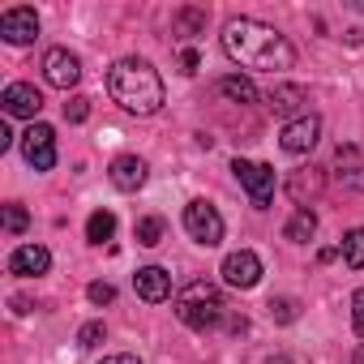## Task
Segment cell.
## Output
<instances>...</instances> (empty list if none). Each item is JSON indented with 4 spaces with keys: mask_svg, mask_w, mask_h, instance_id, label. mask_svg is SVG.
<instances>
[{
    "mask_svg": "<svg viewBox=\"0 0 364 364\" xmlns=\"http://www.w3.org/2000/svg\"><path fill=\"white\" fill-rule=\"evenodd\" d=\"M107 90H112V99H116L124 112H133V116H154V112L163 107V77H159L154 65L141 60V56L116 60V65L107 69Z\"/></svg>",
    "mask_w": 364,
    "mask_h": 364,
    "instance_id": "2",
    "label": "cell"
},
{
    "mask_svg": "<svg viewBox=\"0 0 364 364\" xmlns=\"http://www.w3.org/2000/svg\"><path fill=\"white\" fill-rule=\"evenodd\" d=\"M223 283H228V287H240V291L257 287V283H262V257H257L253 249L228 253V257H223Z\"/></svg>",
    "mask_w": 364,
    "mask_h": 364,
    "instance_id": "8",
    "label": "cell"
},
{
    "mask_svg": "<svg viewBox=\"0 0 364 364\" xmlns=\"http://www.w3.org/2000/svg\"><path fill=\"white\" fill-rule=\"evenodd\" d=\"M133 287H137V296H141L146 304H163V300L171 296V274H167L163 266H141V270L133 274Z\"/></svg>",
    "mask_w": 364,
    "mask_h": 364,
    "instance_id": "14",
    "label": "cell"
},
{
    "mask_svg": "<svg viewBox=\"0 0 364 364\" xmlns=\"http://www.w3.org/2000/svg\"><path fill=\"white\" fill-rule=\"evenodd\" d=\"M159 240H163V219H159V215H146V219H137V245L154 249Z\"/></svg>",
    "mask_w": 364,
    "mask_h": 364,
    "instance_id": "22",
    "label": "cell"
},
{
    "mask_svg": "<svg viewBox=\"0 0 364 364\" xmlns=\"http://www.w3.org/2000/svg\"><path fill=\"white\" fill-rule=\"evenodd\" d=\"M343 262H347L351 270H364V228H351V232L343 236Z\"/></svg>",
    "mask_w": 364,
    "mask_h": 364,
    "instance_id": "21",
    "label": "cell"
},
{
    "mask_svg": "<svg viewBox=\"0 0 364 364\" xmlns=\"http://www.w3.org/2000/svg\"><path fill=\"white\" fill-rule=\"evenodd\" d=\"M35 35H39V14L35 9H5L0 14V39L5 43H14V48H22V43H35Z\"/></svg>",
    "mask_w": 364,
    "mask_h": 364,
    "instance_id": "9",
    "label": "cell"
},
{
    "mask_svg": "<svg viewBox=\"0 0 364 364\" xmlns=\"http://www.w3.org/2000/svg\"><path fill=\"white\" fill-rule=\"evenodd\" d=\"M185 232L198 240V245H206V249H215L219 240H223V215L210 206V202H189L185 206Z\"/></svg>",
    "mask_w": 364,
    "mask_h": 364,
    "instance_id": "5",
    "label": "cell"
},
{
    "mask_svg": "<svg viewBox=\"0 0 364 364\" xmlns=\"http://www.w3.org/2000/svg\"><path fill=\"white\" fill-rule=\"evenodd\" d=\"M232 171H236V180L245 185V193H249V202H253L257 210H266V206L274 202V167H270V163L236 159V163H232Z\"/></svg>",
    "mask_w": 364,
    "mask_h": 364,
    "instance_id": "4",
    "label": "cell"
},
{
    "mask_svg": "<svg viewBox=\"0 0 364 364\" xmlns=\"http://www.w3.org/2000/svg\"><path fill=\"white\" fill-rule=\"evenodd\" d=\"M287 193L296 198V206H304V202H313L317 193H321V171L317 167H300L291 180H287Z\"/></svg>",
    "mask_w": 364,
    "mask_h": 364,
    "instance_id": "17",
    "label": "cell"
},
{
    "mask_svg": "<svg viewBox=\"0 0 364 364\" xmlns=\"http://www.w3.org/2000/svg\"><path fill=\"white\" fill-rule=\"evenodd\" d=\"M304 103H309V95H304V86H291V82H287V86H274V90L266 95V107H270L274 116H287V120H296V116H304V112H309Z\"/></svg>",
    "mask_w": 364,
    "mask_h": 364,
    "instance_id": "15",
    "label": "cell"
},
{
    "mask_svg": "<svg viewBox=\"0 0 364 364\" xmlns=\"http://www.w3.org/2000/svg\"><path fill=\"white\" fill-rule=\"evenodd\" d=\"M180 65H185V73H198V52H185V56H180Z\"/></svg>",
    "mask_w": 364,
    "mask_h": 364,
    "instance_id": "30",
    "label": "cell"
},
{
    "mask_svg": "<svg viewBox=\"0 0 364 364\" xmlns=\"http://www.w3.org/2000/svg\"><path fill=\"white\" fill-rule=\"evenodd\" d=\"M317 137H321V116L304 112V116H296V120H287V124H283L279 146H283L287 154H309V150L317 146Z\"/></svg>",
    "mask_w": 364,
    "mask_h": 364,
    "instance_id": "7",
    "label": "cell"
},
{
    "mask_svg": "<svg viewBox=\"0 0 364 364\" xmlns=\"http://www.w3.org/2000/svg\"><path fill=\"white\" fill-rule=\"evenodd\" d=\"M14 146V133H9V124H0V150H9Z\"/></svg>",
    "mask_w": 364,
    "mask_h": 364,
    "instance_id": "32",
    "label": "cell"
},
{
    "mask_svg": "<svg viewBox=\"0 0 364 364\" xmlns=\"http://www.w3.org/2000/svg\"><path fill=\"white\" fill-rule=\"evenodd\" d=\"M103 364H141V360H137V355H124V351H120V355H107Z\"/></svg>",
    "mask_w": 364,
    "mask_h": 364,
    "instance_id": "31",
    "label": "cell"
},
{
    "mask_svg": "<svg viewBox=\"0 0 364 364\" xmlns=\"http://www.w3.org/2000/svg\"><path fill=\"white\" fill-rule=\"evenodd\" d=\"M355 364H364V347H360V351H355Z\"/></svg>",
    "mask_w": 364,
    "mask_h": 364,
    "instance_id": "34",
    "label": "cell"
},
{
    "mask_svg": "<svg viewBox=\"0 0 364 364\" xmlns=\"http://www.w3.org/2000/svg\"><path fill=\"white\" fill-rule=\"evenodd\" d=\"M43 77H48L56 90H69V86H77V77H82V60H77L73 52H65V48H52V52L43 56Z\"/></svg>",
    "mask_w": 364,
    "mask_h": 364,
    "instance_id": "10",
    "label": "cell"
},
{
    "mask_svg": "<svg viewBox=\"0 0 364 364\" xmlns=\"http://www.w3.org/2000/svg\"><path fill=\"white\" fill-rule=\"evenodd\" d=\"M26 223H31V215H26L18 202H9V206H5V228H9L14 236H22V232H26Z\"/></svg>",
    "mask_w": 364,
    "mask_h": 364,
    "instance_id": "25",
    "label": "cell"
},
{
    "mask_svg": "<svg viewBox=\"0 0 364 364\" xmlns=\"http://www.w3.org/2000/svg\"><path fill=\"white\" fill-rule=\"evenodd\" d=\"M86 116H90V99H82V95H73V99L65 103V120H69V124H82Z\"/></svg>",
    "mask_w": 364,
    "mask_h": 364,
    "instance_id": "27",
    "label": "cell"
},
{
    "mask_svg": "<svg viewBox=\"0 0 364 364\" xmlns=\"http://www.w3.org/2000/svg\"><path fill=\"white\" fill-rule=\"evenodd\" d=\"M219 95L232 99V103H240V107H245V103H257V86H253L249 77H240V73L223 77V82H219Z\"/></svg>",
    "mask_w": 364,
    "mask_h": 364,
    "instance_id": "19",
    "label": "cell"
},
{
    "mask_svg": "<svg viewBox=\"0 0 364 364\" xmlns=\"http://www.w3.org/2000/svg\"><path fill=\"white\" fill-rule=\"evenodd\" d=\"M351 326H355V334L364 338V291L351 296Z\"/></svg>",
    "mask_w": 364,
    "mask_h": 364,
    "instance_id": "29",
    "label": "cell"
},
{
    "mask_svg": "<svg viewBox=\"0 0 364 364\" xmlns=\"http://www.w3.org/2000/svg\"><path fill=\"white\" fill-rule=\"evenodd\" d=\"M198 26H206V14H202V9H180V14H176V35L189 39Z\"/></svg>",
    "mask_w": 364,
    "mask_h": 364,
    "instance_id": "23",
    "label": "cell"
},
{
    "mask_svg": "<svg viewBox=\"0 0 364 364\" xmlns=\"http://www.w3.org/2000/svg\"><path fill=\"white\" fill-rule=\"evenodd\" d=\"M116 236V215L112 210H95L90 219H86V240L90 245H103V240H112Z\"/></svg>",
    "mask_w": 364,
    "mask_h": 364,
    "instance_id": "20",
    "label": "cell"
},
{
    "mask_svg": "<svg viewBox=\"0 0 364 364\" xmlns=\"http://www.w3.org/2000/svg\"><path fill=\"white\" fill-rule=\"evenodd\" d=\"M266 309H270V317H274L279 326H291V321H296V300H287V296H279V300H270Z\"/></svg>",
    "mask_w": 364,
    "mask_h": 364,
    "instance_id": "24",
    "label": "cell"
},
{
    "mask_svg": "<svg viewBox=\"0 0 364 364\" xmlns=\"http://www.w3.org/2000/svg\"><path fill=\"white\" fill-rule=\"evenodd\" d=\"M22 154H26V163L35 171H52L56 167V133H52V124H31L22 133Z\"/></svg>",
    "mask_w": 364,
    "mask_h": 364,
    "instance_id": "6",
    "label": "cell"
},
{
    "mask_svg": "<svg viewBox=\"0 0 364 364\" xmlns=\"http://www.w3.org/2000/svg\"><path fill=\"white\" fill-rule=\"evenodd\" d=\"M107 176H112V185L120 189V193H137L141 185H146V163L137 159V154H120V159H112V167H107Z\"/></svg>",
    "mask_w": 364,
    "mask_h": 364,
    "instance_id": "13",
    "label": "cell"
},
{
    "mask_svg": "<svg viewBox=\"0 0 364 364\" xmlns=\"http://www.w3.org/2000/svg\"><path fill=\"white\" fill-rule=\"evenodd\" d=\"M334 180L343 189H364V150L360 146H338L334 150Z\"/></svg>",
    "mask_w": 364,
    "mask_h": 364,
    "instance_id": "12",
    "label": "cell"
},
{
    "mask_svg": "<svg viewBox=\"0 0 364 364\" xmlns=\"http://www.w3.org/2000/svg\"><path fill=\"white\" fill-rule=\"evenodd\" d=\"M0 103H5V116H22V120H35L39 107H43V95L26 82H14L5 86V95H0Z\"/></svg>",
    "mask_w": 364,
    "mask_h": 364,
    "instance_id": "11",
    "label": "cell"
},
{
    "mask_svg": "<svg viewBox=\"0 0 364 364\" xmlns=\"http://www.w3.org/2000/svg\"><path fill=\"white\" fill-rule=\"evenodd\" d=\"M283 236H287L291 245H309V240L317 236V215H313L309 206H300V210L291 215V223L283 228Z\"/></svg>",
    "mask_w": 364,
    "mask_h": 364,
    "instance_id": "18",
    "label": "cell"
},
{
    "mask_svg": "<svg viewBox=\"0 0 364 364\" xmlns=\"http://www.w3.org/2000/svg\"><path fill=\"white\" fill-rule=\"evenodd\" d=\"M266 364H291V360H283V355H274V360H266Z\"/></svg>",
    "mask_w": 364,
    "mask_h": 364,
    "instance_id": "33",
    "label": "cell"
},
{
    "mask_svg": "<svg viewBox=\"0 0 364 364\" xmlns=\"http://www.w3.org/2000/svg\"><path fill=\"white\" fill-rule=\"evenodd\" d=\"M223 309H228V304H223V291H219L215 283H206V279L180 287V296H176V317L185 321L189 330H210V326H219Z\"/></svg>",
    "mask_w": 364,
    "mask_h": 364,
    "instance_id": "3",
    "label": "cell"
},
{
    "mask_svg": "<svg viewBox=\"0 0 364 364\" xmlns=\"http://www.w3.org/2000/svg\"><path fill=\"white\" fill-rule=\"evenodd\" d=\"M86 296H90L95 304H112V300H116V287H112V283H90Z\"/></svg>",
    "mask_w": 364,
    "mask_h": 364,
    "instance_id": "28",
    "label": "cell"
},
{
    "mask_svg": "<svg viewBox=\"0 0 364 364\" xmlns=\"http://www.w3.org/2000/svg\"><path fill=\"white\" fill-rule=\"evenodd\" d=\"M48 266H52V253H48L43 245H22V249H14V257H9V270L22 274V279L48 274Z\"/></svg>",
    "mask_w": 364,
    "mask_h": 364,
    "instance_id": "16",
    "label": "cell"
},
{
    "mask_svg": "<svg viewBox=\"0 0 364 364\" xmlns=\"http://www.w3.org/2000/svg\"><path fill=\"white\" fill-rule=\"evenodd\" d=\"M107 338V330H103V321H86L82 330H77V347H99Z\"/></svg>",
    "mask_w": 364,
    "mask_h": 364,
    "instance_id": "26",
    "label": "cell"
},
{
    "mask_svg": "<svg viewBox=\"0 0 364 364\" xmlns=\"http://www.w3.org/2000/svg\"><path fill=\"white\" fill-rule=\"evenodd\" d=\"M223 52H228L240 69H253V73L291 69V60H296L291 43H287L274 26L257 22V18H232V22L223 26Z\"/></svg>",
    "mask_w": 364,
    "mask_h": 364,
    "instance_id": "1",
    "label": "cell"
}]
</instances>
